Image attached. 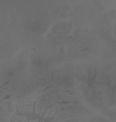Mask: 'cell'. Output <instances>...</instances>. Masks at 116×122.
Listing matches in <instances>:
<instances>
[{
    "label": "cell",
    "instance_id": "1",
    "mask_svg": "<svg viewBox=\"0 0 116 122\" xmlns=\"http://www.w3.org/2000/svg\"><path fill=\"white\" fill-rule=\"evenodd\" d=\"M36 104H37V101H34V100H33V103H32V111H31V112H28V111L22 112V111L19 110V107L16 105L17 111H16L15 114H13L11 117H15L17 119H19L18 117H24V118H26L27 122H56V121H54V117H56V115H57L58 111H59L58 108L55 110L54 116H53L52 117H44V116L46 114L48 107L44 109L42 115H39L36 113ZM19 120H20V119H19Z\"/></svg>",
    "mask_w": 116,
    "mask_h": 122
}]
</instances>
